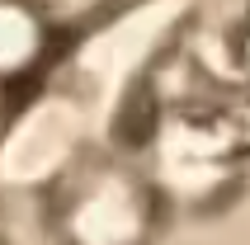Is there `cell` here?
I'll use <instances>...</instances> for the list:
<instances>
[{"label": "cell", "mask_w": 250, "mask_h": 245, "mask_svg": "<svg viewBox=\"0 0 250 245\" xmlns=\"http://www.w3.org/2000/svg\"><path fill=\"white\" fill-rule=\"evenodd\" d=\"M47 47V24L33 0H0V81H14L38 66Z\"/></svg>", "instance_id": "1"}, {"label": "cell", "mask_w": 250, "mask_h": 245, "mask_svg": "<svg viewBox=\"0 0 250 245\" xmlns=\"http://www.w3.org/2000/svg\"><path fill=\"white\" fill-rule=\"evenodd\" d=\"M236 61H241V76L250 81V28L241 33V42H236Z\"/></svg>", "instance_id": "2"}]
</instances>
